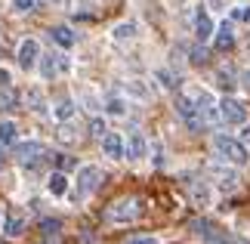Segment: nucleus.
I'll return each mask as SVG.
<instances>
[{
    "mask_svg": "<svg viewBox=\"0 0 250 244\" xmlns=\"http://www.w3.org/2000/svg\"><path fill=\"white\" fill-rule=\"evenodd\" d=\"M213 152L226 164H232V167H244L247 164V145L241 139H235V136H229V133H216L213 136Z\"/></svg>",
    "mask_w": 250,
    "mask_h": 244,
    "instance_id": "1",
    "label": "nucleus"
},
{
    "mask_svg": "<svg viewBox=\"0 0 250 244\" xmlns=\"http://www.w3.org/2000/svg\"><path fill=\"white\" fill-rule=\"evenodd\" d=\"M176 114H179V118L182 121H186V127H188V130H204V114H201L198 111V105H195V99H191V96L188 93H179L176 96Z\"/></svg>",
    "mask_w": 250,
    "mask_h": 244,
    "instance_id": "2",
    "label": "nucleus"
},
{
    "mask_svg": "<svg viewBox=\"0 0 250 244\" xmlns=\"http://www.w3.org/2000/svg\"><path fill=\"white\" fill-rule=\"evenodd\" d=\"M99 185H102V170L96 167V164H86V167L78 170V192H74L71 198L81 204L86 195H93L96 189H99Z\"/></svg>",
    "mask_w": 250,
    "mask_h": 244,
    "instance_id": "3",
    "label": "nucleus"
},
{
    "mask_svg": "<svg viewBox=\"0 0 250 244\" xmlns=\"http://www.w3.org/2000/svg\"><path fill=\"white\" fill-rule=\"evenodd\" d=\"M139 213H142L139 198H121L108 207L105 217H108V222H133V220H139Z\"/></svg>",
    "mask_w": 250,
    "mask_h": 244,
    "instance_id": "4",
    "label": "nucleus"
},
{
    "mask_svg": "<svg viewBox=\"0 0 250 244\" xmlns=\"http://www.w3.org/2000/svg\"><path fill=\"white\" fill-rule=\"evenodd\" d=\"M219 121L226 127H244L247 124V111L238 99H219Z\"/></svg>",
    "mask_w": 250,
    "mask_h": 244,
    "instance_id": "5",
    "label": "nucleus"
},
{
    "mask_svg": "<svg viewBox=\"0 0 250 244\" xmlns=\"http://www.w3.org/2000/svg\"><path fill=\"white\" fill-rule=\"evenodd\" d=\"M210 177L216 179V185L223 192H235L238 189V170L226 167V164H210Z\"/></svg>",
    "mask_w": 250,
    "mask_h": 244,
    "instance_id": "6",
    "label": "nucleus"
},
{
    "mask_svg": "<svg viewBox=\"0 0 250 244\" xmlns=\"http://www.w3.org/2000/svg\"><path fill=\"white\" fill-rule=\"evenodd\" d=\"M102 155L111 158V161L127 158V142H124V136L121 133H105L102 136Z\"/></svg>",
    "mask_w": 250,
    "mask_h": 244,
    "instance_id": "7",
    "label": "nucleus"
},
{
    "mask_svg": "<svg viewBox=\"0 0 250 244\" xmlns=\"http://www.w3.org/2000/svg\"><path fill=\"white\" fill-rule=\"evenodd\" d=\"M13 155H16V161H22V164H31L37 158H43L46 149H43V142H16L13 145Z\"/></svg>",
    "mask_w": 250,
    "mask_h": 244,
    "instance_id": "8",
    "label": "nucleus"
},
{
    "mask_svg": "<svg viewBox=\"0 0 250 244\" xmlns=\"http://www.w3.org/2000/svg\"><path fill=\"white\" fill-rule=\"evenodd\" d=\"M37 59H41V46H37V41H22V46H19V65H22L25 71H31V68L37 65Z\"/></svg>",
    "mask_w": 250,
    "mask_h": 244,
    "instance_id": "9",
    "label": "nucleus"
},
{
    "mask_svg": "<svg viewBox=\"0 0 250 244\" xmlns=\"http://www.w3.org/2000/svg\"><path fill=\"white\" fill-rule=\"evenodd\" d=\"M213 46L216 50H232L235 46V28H232V19H229V22H223L213 31Z\"/></svg>",
    "mask_w": 250,
    "mask_h": 244,
    "instance_id": "10",
    "label": "nucleus"
},
{
    "mask_svg": "<svg viewBox=\"0 0 250 244\" xmlns=\"http://www.w3.org/2000/svg\"><path fill=\"white\" fill-rule=\"evenodd\" d=\"M146 152H148L146 136H142V133H130L127 136V158L130 161H139V158H146Z\"/></svg>",
    "mask_w": 250,
    "mask_h": 244,
    "instance_id": "11",
    "label": "nucleus"
},
{
    "mask_svg": "<svg viewBox=\"0 0 250 244\" xmlns=\"http://www.w3.org/2000/svg\"><path fill=\"white\" fill-rule=\"evenodd\" d=\"M213 31H216V28H213V19H210L204 9H201V13L195 16V34H198V41H201V44L210 41V37H213Z\"/></svg>",
    "mask_w": 250,
    "mask_h": 244,
    "instance_id": "12",
    "label": "nucleus"
},
{
    "mask_svg": "<svg viewBox=\"0 0 250 244\" xmlns=\"http://www.w3.org/2000/svg\"><path fill=\"white\" fill-rule=\"evenodd\" d=\"M204 244H250V241L238 238L235 232H223V229H213L210 235H204Z\"/></svg>",
    "mask_w": 250,
    "mask_h": 244,
    "instance_id": "13",
    "label": "nucleus"
},
{
    "mask_svg": "<svg viewBox=\"0 0 250 244\" xmlns=\"http://www.w3.org/2000/svg\"><path fill=\"white\" fill-rule=\"evenodd\" d=\"M50 37H53V44H59V46H62V50L74 46V41H78V34H74L71 28H65V25H56L53 31H50Z\"/></svg>",
    "mask_w": 250,
    "mask_h": 244,
    "instance_id": "14",
    "label": "nucleus"
},
{
    "mask_svg": "<svg viewBox=\"0 0 250 244\" xmlns=\"http://www.w3.org/2000/svg\"><path fill=\"white\" fill-rule=\"evenodd\" d=\"M22 229H25V217H22V213H9L6 222H3V232H6L9 238H19V235H22Z\"/></svg>",
    "mask_w": 250,
    "mask_h": 244,
    "instance_id": "15",
    "label": "nucleus"
},
{
    "mask_svg": "<svg viewBox=\"0 0 250 244\" xmlns=\"http://www.w3.org/2000/svg\"><path fill=\"white\" fill-rule=\"evenodd\" d=\"M65 192H68V177H65V170H56L53 177H50V195L62 198Z\"/></svg>",
    "mask_w": 250,
    "mask_h": 244,
    "instance_id": "16",
    "label": "nucleus"
},
{
    "mask_svg": "<svg viewBox=\"0 0 250 244\" xmlns=\"http://www.w3.org/2000/svg\"><path fill=\"white\" fill-rule=\"evenodd\" d=\"M188 192H191V198H195V204H201V207L210 204V189L204 182H188Z\"/></svg>",
    "mask_w": 250,
    "mask_h": 244,
    "instance_id": "17",
    "label": "nucleus"
},
{
    "mask_svg": "<svg viewBox=\"0 0 250 244\" xmlns=\"http://www.w3.org/2000/svg\"><path fill=\"white\" fill-rule=\"evenodd\" d=\"M41 74L46 81H53L56 74H62L59 71V59H56V56H41Z\"/></svg>",
    "mask_w": 250,
    "mask_h": 244,
    "instance_id": "18",
    "label": "nucleus"
},
{
    "mask_svg": "<svg viewBox=\"0 0 250 244\" xmlns=\"http://www.w3.org/2000/svg\"><path fill=\"white\" fill-rule=\"evenodd\" d=\"M111 37H114L118 44H127V41H133V37H136V25H133V22H124V25H118V28L111 31Z\"/></svg>",
    "mask_w": 250,
    "mask_h": 244,
    "instance_id": "19",
    "label": "nucleus"
},
{
    "mask_svg": "<svg viewBox=\"0 0 250 244\" xmlns=\"http://www.w3.org/2000/svg\"><path fill=\"white\" fill-rule=\"evenodd\" d=\"M25 105H28L31 111H43V109H46V102H43V93L37 90V87H31V90L25 93Z\"/></svg>",
    "mask_w": 250,
    "mask_h": 244,
    "instance_id": "20",
    "label": "nucleus"
},
{
    "mask_svg": "<svg viewBox=\"0 0 250 244\" xmlns=\"http://www.w3.org/2000/svg\"><path fill=\"white\" fill-rule=\"evenodd\" d=\"M16 124L13 121H0V145H16Z\"/></svg>",
    "mask_w": 250,
    "mask_h": 244,
    "instance_id": "21",
    "label": "nucleus"
},
{
    "mask_svg": "<svg viewBox=\"0 0 250 244\" xmlns=\"http://www.w3.org/2000/svg\"><path fill=\"white\" fill-rule=\"evenodd\" d=\"M41 232H43V238H50V241H59L62 222H59V220H41Z\"/></svg>",
    "mask_w": 250,
    "mask_h": 244,
    "instance_id": "22",
    "label": "nucleus"
},
{
    "mask_svg": "<svg viewBox=\"0 0 250 244\" xmlns=\"http://www.w3.org/2000/svg\"><path fill=\"white\" fill-rule=\"evenodd\" d=\"M105 111L114 114V118H121V114H127V102H124L121 96H108V99H105Z\"/></svg>",
    "mask_w": 250,
    "mask_h": 244,
    "instance_id": "23",
    "label": "nucleus"
},
{
    "mask_svg": "<svg viewBox=\"0 0 250 244\" xmlns=\"http://www.w3.org/2000/svg\"><path fill=\"white\" fill-rule=\"evenodd\" d=\"M53 114H56V121H71V114H74V102L71 99H62L59 105H56V109H53Z\"/></svg>",
    "mask_w": 250,
    "mask_h": 244,
    "instance_id": "24",
    "label": "nucleus"
},
{
    "mask_svg": "<svg viewBox=\"0 0 250 244\" xmlns=\"http://www.w3.org/2000/svg\"><path fill=\"white\" fill-rule=\"evenodd\" d=\"M127 96H133V99H148V87L146 84H142V81H130L127 84Z\"/></svg>",
    "mask_w": 250,
    "mask_h": 244,
    "instance_id": "25",
    "label": "nucleus"
},
{
    "mask_svg": "<svg viewBox=\"0 0 250 244\" xmlns=\"http://www.w3.org/2000/svg\"><path fill=\"white\" fill-rule=\"evenodd\" d=\"M59 142L62 145H74V142H78V133H74V127L68 121H62V127H59Z\"/></svg>",
    "mask_w": 250,
    "mask_h": 244,
    "instance_id": "26",
    "label": "nucleus"
},
{
    "mask_svg": "<svg viewBox=\"0 0 250 244\" xmlns=\"http://www.w3.org/2000/svg\"><path fill=\"white\" fill-rule=\"evenodd\" d=\"M213 229H216V226H213L210 220H195V222H191V232H195V235H201V238H204V235H210Z\"/></svg>",
    "mask_w": 250,
    "mask_h": 244,
    "instance_id": "27",
    "label": "nucleus"
},
{
    "mask_svg": "<svg viewBox=\"0 0 250 244\" xmlns=\"http://www.w3.org/2000/svg\"><path fill=\"white\" fill-rule=\"evenodd\" d=\"M155 77L167 87V90H173V87H176V74H173L170 68H158V74H155Z\"/></svg>",
    "mask_w": 250,
    "mask_h": 244,
    "instance_id": "28",
    "label": "nucleus"
},
{
    "mask_svg": "<svg viewBox=\"0 0 250 244\" xmlns=\"http://www.w3.org/2000/svg\"><path fill=\"white\" fill-rule=\"evenodd\" d=\"M16 102H19V96H16V93H9V90H3V93H0V111H9V109H16Z\"/></svg>",
    "mask_w": 250,
    "mask_h": 244,
    "instance_id": "29",
    "label": "nucleus"
},
{
    "mask_svg": "<svg viewBox=\"0 0 250 244\" xmlns=\"http://www.w3.org/2000/svg\"><path fill=\"white\" fill-rule=\"evenodd\" d=\"M105 133H108V130H105V121H102V118H93V121H90V136H96V139H102Z\"/></svg>",
    "mask_w": 250,
    "mask_h": 244,
    "instance_id": "30",
    "label": "nucleus"
},
{
    "mask_svg": "<svg viewBox=\"0 0 250 244\" xmlns=\"http://www.w3.org/2000/svg\"><path fill=\"white\" fill-rule=\"evenodd\" d=\"M216 81H219V87H223V90H232V87H235L232 71H219V74H216Z\"/></svg>",
    "mask_w": 250,
    "mask_h": 244,
    "instance_id": "31",
    "label": "nucleus"
},
{
    "mask_svg": "<svg viewBox=\"0 0 250 244\" xmlns=\"http://www.w3.org/2000/svg\"><path fill=\"white\" fill-rule=\"evenodd\" d=\"M244 19L250 22V6H235L232 9V22H244Z\"/></svg>",
    "mask_w": 250,
    "mask_h": 244,
    "instance_id": "32",
    "label": "nucleus"
},
{
    "mask_svg": "<svg viewBox=\"0 0 250 244\" xmlns=\"http://www.w3.org/2000/svg\"><path fill=\"white\" fill-rule=\"evenodd\" d=\"M56 167H59V170H65V173H68V170L74 167V158H68V155H56Z\"/></svg>",
    "mask_w": 250,
    "mask_h": 244,
    "instance_id": "33",
    "label": "nucleus"
},
{
    "mask_svg": "<svg viewBox=\"0 0 250 244\" xmlns=\"http://www.w3.org/2000/svg\"><path fill=\"white\" fill-rule=\"evenodd\" d=\"M13 9H16V13H31L34 0H13Z\"/></svg>",
    "mask_w": 250,
    "mask_h": 244,
    "instance_id": "34",
    "label": "nucleus"
},
{
    "mask_svg": "<svg viewBox=\"0 0 250 244\" xmlns=\"http://www.w3.org/2000/svg\"><path fill=\"white\" fill-rule=\"evenodd\" d=\"M191 62H195V65L207 62V50H204V46H195V50H191Z\"/></svg>",
    "mask_w": 250,
    "mask_h": 244,
    "instance_id": "35",
    "label": "nucleus"
},
{
    "mask_svg": "<svg viewBox=\"0 0 250 244\" xmlns=\"http://www.w3.org/2000/svg\"><path fill=\"white\" fill-rule=\"evenodd\" d=\"M56 59H59V71H62V74L71 71V59H68V56H56Z\"/></svg>",
    "mask_w": 250,
    "mask_h": 244,
    "instance_id": "36",
    "label": "nucleus"
},
{
    "mask_svg": "<svg viewBox=\"0 0 250 244\" xmlns=\"http://www.w3.org/2000/svg\"><path fill=\"white\" fill-rule=\"evenodd\" d=\"M127 244H161L158 238H151V235H142V238H130Z\"/></svg>",
    "mask_w": 250,
    "mask_h": 244,
    "instance_id": "37",
    "label": "nucleus"
},
{
    "mask_svg": "<svg viewBox=\"0 0 250 244\" xmlns=\"http://www.w3.org/2000/svg\"><path fill=\"white\" fill-rule=\"evenodd\" d=\"M241 142L250 149V124H244V130H241Z\"/></svg>",
    "mask_w": 250,
    "mask_h": 244,
    "instance_id": "38",
    "label": "nucleus"
},
{
    "mask_svg": "<svg viewBox=\"0 0 250 244\" xmlns=\"http://www.w3.org/2000/svg\"><path fill=\"white\" fill-rule=\"evenodd\" d=\"M241 87H247V90H250V68H244V71H241Z\"/></svg>",
    "mask_w": 250,
    "mask_h": 244,
    "instance_id": "39",
    "label": "nucleus"
},
{
    "mask_svg": "<svg viewBox=\"0 0 250 244\" xmlns=\"http://www.w3.org/2000/svg\"><path fill=\"white\" fill-rule=\"evenodd\" d=\"M0 84H9V71H3V68H0Z\"/></svg>",
    "mask_w": 250,
    "mask_h": 244,
    "instance_id": "40",
    "label": "nucleus"
},
{
    "mask_svg": "<svg viewBox=\"0 0 250 244\" xmlns=\"http://www.w3.org/2000/svg\"><path fill=\"white\" fill-rule=\"evenodd\" d=\"M247 53H250V41H247Z\"/></svg>",
    "mask_w": 250,
    "mask_h": 244,
    "instance_id": "41",
    "label": "nucleus"
}]
</instances>
